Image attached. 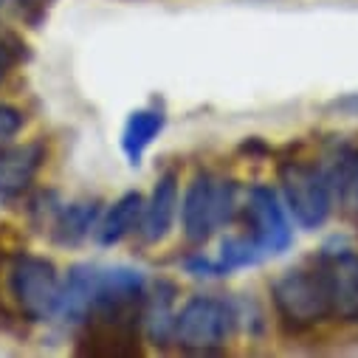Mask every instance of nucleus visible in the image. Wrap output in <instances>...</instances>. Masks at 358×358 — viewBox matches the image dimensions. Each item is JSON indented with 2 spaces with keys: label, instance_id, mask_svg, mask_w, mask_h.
Segmentation results:
<instances>
[{
  "label": "nucleus",
  "instance_id": "nucleus-1",
  "mask_svg": "<svg viewBox=\"0 0 358 358\" xmlns=\"http://www.w3.org/2000/svg\"><path fill=\"white\" fill-rule=\"evenodd\" d=\"M178 215L184 240L192 248H203L240 217V184L223 172L198 169L181 195Z\"/></svg>",
  "mask_w": 358,
  "mask_h": 358
},
{
  "label": "nucleus",
  "instance_id": "nucleus-2",
  "mask_svg": "<svg viewBox=\"0 0 358 358\" xmlns=\"http://www.w3.org/2000/svg\"><path fill=\"white\" fill-rule=\"evenodd\" d=\"M268 294H271V305L280 324L291 333L316 330L333 319L330 291H327V280H324L319 257L302 265L285 268L282 274L271 280Z\"/></svg>",
  "mask_w": 358,
  "mask_h": 358
},
{
  "label": "nucleus",
  "instance_id": "nucleus-3",
  "mask_svg": "<svg viewBox=\"0 0 358 358\" xmlns=\"http://www.w3.org/2000/svg\"><path fill=\"white\" fill-rule=\"evenodd\" d=\"M237 330H240V308L231 299L215 294H198L175 310L172 344L181 352L215 355L229 347Z\"/></svg>",
  "mask_w": 358,
  "mask_h": 358
},
{
  "label": "nucleus",
  "instance_id": "nucleus-4",
  "mask_svg": "<svg viewBox=\"0 0 358 358\" xmlns=\"http://www.w3.org/2000/svg\"><path fill=\"white\" fill-rule=\"evenodd\" d=\"M277 192L302 231H319L336 209L322 164L302 155H291L277 164Z\"/></svg>",
  "mask_w": 358,
  "mask_h": 358
},
{
  "label": "nucleus",
  "instance_id": "nucleus-5",
  "mask_svg": "<svg viewBox=\"0 0 358 358\" xmlns=\"http://www.w3.org/2000/svg\"><path fill=\"white\" fill-rule=\"evenodd\" d=\"M6 285L17 313L29 324L57 319L62 277L48 257L31 251H15L6 262Z\"/></svg>",
  "mask_w": 358,
  "mask_h": 358
},
{
  "label": "nucleus",
  "instance_id": "nucleus-6",
  "mask_svg": "<svg viewBox=\"0 0 358 358\" xmlns=\"http://www.w3.org/2000/svg\"><path fill=\"white\" fill-rule=\"evenodd\" d=\"M240 220L243 231L251 237L262 259L282 257L294 245V220L271 184H254L248 187L243 203H240Z\"/></svg>",
  "mask_w": 358,
  "mask_h": 358
},
{
  "label": "nucleus",
  "instance_id": "nucleus-7",
  "mask_svg": "<svg viewBox=\"0 0 358 358\" xmlns=\"http://www.w3.org/2000/svg\"><path fill=\"white\" fill-rule=\"evenodd\" d=\"M330 291L333 319L344 324H358V251L355 248H322L316 254Z\"/></svg>",
  "mask_w": 358,
  "mask_h": 358
},
{
  "label": "nucleus",
  "instance_id": "nucleus-8",
  "mask_svg": "<svg viewBox=\"0 0 358 358\" xmlns=\"http://www.w3.org/2000/svg\"><path fill=\"white\" fill-rule=\"evenodd\" d=\"M178 206H181V175H178V169H164L155 178L150 195H144V209L136 237L144 245L164 243L178 220Z\"/></svg>",
  "mask_w": 358,
  "mask_h": 358
},
{
  "label": "nucleus",
  "instance_id": "nucleus-9",
  "mask_svg": "<svg viewBox=\"0 0 358 358\" xmlns=\"http://www.w3.org/2000/svg\"><path fill=\"white\" fill-rule=\"evenodd\" d=\"M45 155L48 150L43 141H12L0 147V201L23 198L31 189L34 178L40 175Z\"/></svg>",
  "mask_w": 358,
  "mask_h": 358
},
{
  "label": "nucleus",
  "instance_id": "nucleus-10",
  "mask_svg": "<svg viewBox=\"0 0 358 358\" xmlns=\"http://www.w3.org/2000/svg\"><path fill=\"white\" fill-rule=\"evenodd\" d=\"M322 169L330 181L333 203L352 220H358V144L336 141L322 155Z\"/></svg>",
  "mask_w": 358,
  "mask_h": 358
},
{
  "label": "nucleus",
  "instance_id": "nucleus-11",
  "mask_svg": "<svg viewBox=\"0 0 358 358\" xmlns=\"http://www.w3.org/2000/svg\"><path fill=\"white\" fill-rule=\"evenodd\" d=\"M102 209H105V203L99 198H79L71 203H59L57 215L51 217V223L45 229L51 243L59 248H79L82 243L94 237Z\"/></svg>",
  "mask_w": 358,
  "mask_h": 358
},
{
  "label": "nucleus",
  "instance_id": "nucleus-12",
  "mask_svg": "<svg viewBox=\"0 0 358 358\" xmlns=\"http://www.w3.org/2000/svg\"><path fill=\"white\" fill-rule=\"evenodd\" d=\"M141 209H144V195L138 189H127L122 192L113 203H108L99 215L94 240L102 248H113L119 243H124L127 237L138 234V223H141Z\"/></svg>",
  "mask_w": 358,
  "mask_h": 358
},
{
  "label": "nucleus",
  "instance_id": "nucleus-13",
  "mask_svg": "<svg viewBox=\"0 0 358 358\" xmlns=\"http://www.w3.org/2000/svg\"><path fill=\"white\" fill-rule=\"evenodd\" d=\"M166 130V110L161 105H144V108H136L127 119H124V127H122V138H119V147H122V155L127 158L130 166H138L147 155V150L158 141V136Z\"/></svg>",
  "mask_w": 358,
  "mask_h": 358
},
{
  "label": "nucleus",
  "instance_id": "nucleus-14",
  "mask_svg": "<svg viewBox=\"0 0 358 358\" xmlns=\"http://www.w3.org/2000/svg\"><path fill=\"white\" fill-rule=\"evenodd\" d=\"M175 296L178 288L169 280H158L147 285L144 296V338L155 347H169L172 344V322H175Z\"/></svg>",
  "mask_w": 358,
  "mask_h": 358
},
{
  "label": "nucleus",
  "instance_id": "nucleus-15",
  "mask_svg": "<svg viewBox=\"0 0 358 358\" xmlns=\"http://www.w3.org/2000/svg\"><path fill=\"white\" fill-rule=\"evenodd\" d=\"M217 262L223 265V271L231 277L234 271H243V268H254L262 259V254L257 251V245L251 243V237L245 231L240 234H226L220 240V248H217Z\"/></svg>",
  "mask_w": 358,
  "mask_h": 358
},
{
  "label": "nucleus",
  "instance_id": "nucleus-16",
  "mask_svg": "<svg viewBox=\"0 0 358 358\" xmlns=\"http://www.w3.org/2000/svg\"><path fill=\"white\" fill-rule=\"evenodd\" d=\"M54 6V0H0V26L20 23L29 29H40Z\"/></svg>",
  "mask_w": 358,
  "mask_h": 358
},
{
  "label": "nucleus",
  "instance_id": "nucleus-17",
  "mask_svg": "<svg viewBox=\"0 0 358 358\" xmlns=\"http://www.w3.org/2000/svg\"><path fill=\"white\" fill-rule=\"evenodd\" d=\"M31 59L29 43L12 29V26H0V85L9 79V73Z\"/></svg>",
  "mask_w": 358,
  "mask_h": 358
},
{
  "label": "nucleus",
  "instance_id": "nucleus-18",
  "mask_svg": "<svg viewBox=\"0 0 358 358\" xmlns=\"http://www.w3.org/2000/svg\"><path fill=\"white\" fill-rule=\"evenodd\" d=\"M184 271L189 277H198V280H223V277H229L223 271V265L217 262V257H206L203 251H195L184 259Z\"/></svg>",
  "mask_w": 358,
  "mask_h": 358
},
{
  "label": "nucleus",
  "instance_id": "nucleus-19",
  "mask_svg": "<svg viewBox=\"0 0 358 358\" xmlns=\"http://www.w3.org/2000/svg\"><path fill=\"white\" fill-rule=\"evenodd\" d=\"M26 127V113L17 105L9 102H0V147L12 144Z\"/></svg>",
  "mask_w": 358,
  "mask_h": 358
}]
</instances>
